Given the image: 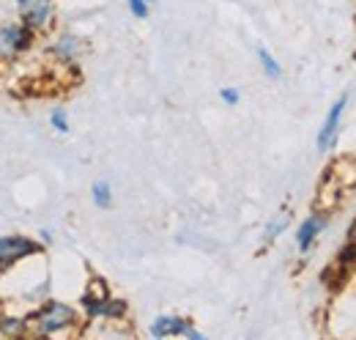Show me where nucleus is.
I'll return each instance as SVG.
<instances>
[{
    "mask_svg": "<svg viewBox=\"0 0 356 340\" xmlns=\"http://www.w3.org/2000/svg\"><path fill=\"white\" fill-rule=\"evenodd\" d=\"M83 310L63 302V299L47 297L36 310L28 313V335L33 338H72L83 335Z\"/></svg>",
    "mask_w": 356,
    "mask_h": 340,
    "instance_id": "nucleus-1",
    "label": "nucleus"
},
{
    "mask_svg": "<svg viewBox=\"0 0 356 340\" xmlns=\"http://www.w3.org/2000/svg\"><path fill=\"white\" fill-rule=\"evenodd\" d=\"M80 310L86 324H124L129 316V302L124 297H115L104 277L93 275L88 280V288L80 294Z\"/></svg>",
    "mask_w": 356,
    "mask_h": 340,
    "instance_id": "nucleus-2",
    "label": "nucleus"
},
{
    "mask_svg": "<svg viewBox=\"0 0 356 340\" xmlns=\"http://www.w3.org/2000/svg\"><path fill=\"white\" fill-rule=\"evenodd\" d=\"M44 253H47V245L39 242V239H33V236H25V233H3L0 236V272H8L17 263Z\"/></svg>",
    "mask_w": 356,
    "mask_h": 340,
    "instance_id": "nucleus-3",
    "label": "nucleus"
},
{
    "mask_svg": "<svg viewBox=\"0 0 356 340\" xmlns=\"http://www.w3.org/2000/svg\"><path fill=\"white\" fill-rule=\"evenodd\" d=\"M348 105H351V93H348V91L340 93V96L332 102L329 113L323 116V124H321L318 134H315V148H318V154H329V151L337 146L340 132H343V124H346Z\"/></svg>",
    "mask_w": 356,
    "mask_h": 340,
    "instance_id": "nucleus-4",
    "label": "nucleus"
},
{
    "mask_svg": "<svg viewBox=\"0 0 356 340\" xmlns=\"http://www.w3.org/2000/svg\"><path fill=\"white\" fill-rule=\"evenodd\" d=\"M148 335L156 340L165 338H186V340H203L206 335L195 327V321L189 316H178V313H159L151 318L148 324Z\"/></svg>",
    "mask_w": 356,
    "mask_h": 340,
    "instance_id": "nucleus-5",
    "label": "nucleus"
},
{
    "mask_svg": "<svg viewBox=\"0 0 356 340\" xmlns=\"http://www.w3.org/2000/svg\"><path fill=\"white\" fill-rule=\"evenodd\" d=\"M39 33L33 28H28L22 20L17 22H3L0 25V58H17L25 55L36 47Z\"/></svg>",
    "mask_w": 356,
    "mask_h": 340,
    "instance_id": "nucleus-6",
    "label": "nucleus"
},
{
    "mask_svg": "<svg viewBox=\"0 0 356 340\" xmlns=\"http://www.w3.org/2000/svg\"><path fill=\"white\" fill-rule=\"evenodd\" d=\"M332 225V214L329 209H312L299 225H296V233H293V242H296V250L302 255H307L318 245V239L329 231Z\"/></svg>",
    "mask_w": 356,
    "mask_h": 340,
    "instance_id": "nucleus-7",
    "label": "nucleus"
},
{
    "mask_svg": "<svg viewBox=\"0 0 356 340\" xmlns=\"http://www.w3.org/2000/svg\"><path fill=\"white\" fill-rule=\"evenodd\" d=\"M83 36H77L74 31H58L52 39H49V55L58 61V63H66V66H74L83 55Z\"/></svg>",
    "mask_w": 356,
    "mask_h": 340,
    "instance_id": "nucleus-8",
    "label": "nucleus"
},
{
    "mask_svg": "<svg viewBox=\"0 0 356 340\" xmlns=\"http://www.w3.org/2000/svg\"><path fill=\"white\" fill-rule=\"evenodd\" d=\"M19 20L28 28H33L36 33H42L55 20V0H33V3H28L25 8H19Z\"/></svg>",
    "mask_w": 356,
    "mask_h": 340,
    "instance_id": "nucleus-9",
    "label": "nucleus"
},
{
    "mask_svg": "<svg viewBox=\"0 0 356 340\" xmlns=\"http://www.w3.org/2000/svg\"><path fill=\"white\" fill-rule=\"evenodd\" d=\"M255 58H258V66H261V72L266 75L268 80H282V66H280V58L264 47V44H258L255 47Z\"/></svg>",
    "mask_w": 356,
    "mask_h": 340,
    "instance_id": "nucleus-10",
    "label": "nucleus"
},
{
    "mask_svg": "<svg viewBox=\"0 0 356 340\" xmlns=\"http://www.w3.org/2000/svg\"><path fill=\"white\" fill-rule=\"evenodd\" d=\"M0 335L3 338H25L28 335V316L0 313Z\"/></svg>",
    "mask_w": 356,
    "mask_h": 340,
    "instance_id": "nucleus-11",
    "label": "nucleus"
},
{
    "mask_svg": "<svg viewBox=\"0 0 356 340\" xmlns=\"http://www.w3.org/2000/svg\"><path fill=\"white\" fill-rule=\"evenodd\" d=\"M90 201H93V206H96L99 212L113 209V184H110L107 178L93 181V184H90Z\"/></svg>",
    "mask_w": 356,
    "mask_h": 340,
    "instance_id": "nucleus-12",
    "label": "nucleus"
},
{
    "mask_svg": "<svg viewBox=\"0 0 356 340\" xmlns=\"http://www.w3.org/2000/svg\"><path fill=\"white\" fill-rule=\"evenodd\" d=\"M288 225H291V214L288 212H280V214H274L271 219L266 222V228H264V245H274L285 231H288Z\"/></svg>",
    "mask_w": 356,
    "mask_h": 340,
    "instance_id": "nucleus-13",
    "label": "nucleus"
},
{
    "mask_svg": "<svg viewBox=\"0 0 356 340\" xmlns=\"http://www.w3.org/2000/svg\"><path fill=\"white\" fill-rule=\"evenodd\" d=\"M334 266L343 272V275H351L356 269V239H346L340 245V250L334 255Z\"/></svg>",
    "mask_w": 356,
    "mask_h": 340,
    "instance_id": "nucleus-14",
    "label": "nucleus"
},
{
    "mask_svg": "<svg viewBox=\"0 0 356 340\" xmlns=\"http://www.w3.org/2000/svg\"><path fill=\"white\" fill-rule=\"evenodd\" d=\"M49 127L55 129V132H60V134H69V132H72L69 110H66L63 105H55V107L49 110Z\"/></svg>",
    "mask_w": 356,
    "mask_h": 340,
    "instance_id": "nucleus-15",
    "label": "nucleus"
},
{
    "mask_svg": "<svg viewBox=\"0 0 356 340\" xmlns=\"http://www.w3.org/2000/svg\"><path fill=\"white\" fill-rule=\"evenodd\" d=\"M220 102H225L227 107H236L241 102V91L236 85H222L220 88Z\"/></svg>",
    "mask_w": 356,
    "mask_h": 340,
    "instance_id": "nucleus-16",
    "label": "nucleus"
},
{
    "mask_svg": "<svg viewBox=\"0 0 356 340\" xmlns=\"http://www.w3.org/2000/svg\"><path fill=\"white\" fill-rule=\"evenodd\" d=\"M127 8L134 20H145L151 14V3L148 0H127Z\"/></svg>",
    "mask_w": 356,
    "mask_h": 340,
    "instance_id": "nucleus-17",
    "label": "nucleus"
},
{
    "mask_svg": "<svg viewBox=\"0 0 356 340\" xmlns=\"http://www.w3.org/2000/svg\"><path fill=\"white\" fill-rule=\"evenodd\" d=\"M39 236H42V242H44L47 247L55 242V236H52V231H49V228H42V231H39Z\"/></svg>",
    "mask_w": 356,
    "mask_h": 340,
    "instance_id": "nucleus-18",
    "label": "nucleus"
},
{
    "mask_svg": "<svg viewBox=\"0 0 356 340\" xmlns=\"http://www.w3.org/2000/svg\"><path fill=\"white\" fill-rule=\"evenodd\" d=\"M346 239H356V214L351 219V225H348V231H346Z\"/></svg>",
    "mask_w": 356,
    "mask_h": 340,
    "instance_id": "nucleus-19",
    "label": "nucleus"
},
{
    "mask_svg": "<svg viewBox=\"0 0 356 340\" xmlns=\"http://www.w3.org/2000/svg\"><path fill=\"white\" fill-rule=\"evenodd\" d=\"M28 3H33V0H14V6H17V8H25Z\"/></svg>",
    "mask_w": 356,
    "mask_h": 340,
    "instance_id": "nucleus-20",
    "label": "nucleus"
},
{
    "mask_svg": "<svg viewBox=\"0 0 356 340\" xmlns=\"http://www.w3.org/2000/svg\"><path fill=\"white\" fill-rule=\"evenodd\" d=\"M148 3H154V0H148Z\"/></svg>",
    "mask_w": 356,
    "mask_h": 340,
    "instance_id": "nucleus-21",
    "label": "nucleus"
}]
</instances>
